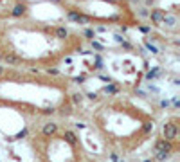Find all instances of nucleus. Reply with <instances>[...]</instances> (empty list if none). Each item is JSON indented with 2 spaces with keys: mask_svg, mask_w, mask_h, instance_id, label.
Returning <instances> with one entry per match:
<instances>
[{
  "mask_svg": "<svg viewBox=\"0 0 180 162\" xmlns=\"http://www.w3.org/2000/svg\"><path fill=\"white\" fill-rule=\"evenodd\" d=\"M11 15H13V16H16V18L25 16V15H27V5H25V4H18V5H15V7H13V11H11Z\"/></svg>",
  "mask_w": 180,
  "mask_h": 162,
  "instance_id": "4",
  "label": "nucleus"
},
{
  "mask_svg": "<svg viewBox=\"0 0 180 162\" xmlns=\"http://www.w3.org/2000/svg\"><path fill=\"white\" fill-rule=\"evenodd\" d=\"M162 23H168V25H175V23H177V18H175V16H166V15H164V22H162Z\"/></svg>",
  "mask_w": 180,
  "mask_h": 162,
  "instance_id": "10",
  "label": "nucleus"
},
{
  "mask_svg": "<svg viewBox=\"0 0 180 162\" xmlns=\"http://www.w3.org/2000/svg\"><path fill=\"white\" fill-rule=\"evenodd\" d=\"M4 61H5L7 65H18V63H20V58L15 56V54H5V56H4Z\"/></svg>",
  "mask_w": 180,
  "mask_h": 162,
  "instance_id": "6",
  "label": "nucleus"
},
{
  "mask_svg": "<svg viewBox=\"0 0 180 162\" xmlns=\"http://www.w3.org/2000/svg\"><path fill=\"white\" fill-rule=\"evenodd\" d=\"M74 103H76V104L81 103V94H74Z\"/></svg>",
  "mask_w": 180,
  "mask_h": 162,
  "instance_id": "11",
  "label": "nucleus"
},
{
  "mask_svg": "<svg viewBox=\"0 0 180 162\" xmlns=\"http://www.w3.org/2000/svg\"><path fill=\"white\" fill-rule=\"evenodd\" d=\"M67 16H69V18H70V20L78 22V23H79V22H88V18H85V16H83V15H79V13H74V11H70V13H69V15H67Z\"/></svg>",
  "mask_w": 180,
  "mask_h": 162,
  "instance_id": "7",
  "label": "nucleus"
},
{
  "mask_svg": "<svg viewBox=\"0 0 180 162\" xmlns=\"http://www.w3.org/2000/svg\"><path fill=\"white\" fill-rule=\"evenodd\" d=\"M65 139H67V142H70V144H76V142H78L76 133H74V132H70V130H67V132H65Z\"/></svg>",
  "mask_w": 180,
  "mask_h": 162,
  "instance_id": "8",
  "label": "nucleus"
},
{
  "mask_svg": "<svg viewBox=\"0 0 180 162\" xmlns=\"http://www.w3.org/2000/svg\"><path fill=\"white\" fill-rule=\"evenodd\" d=\"M56 34H58V38H67V34H69V33H67V29H65V27H58V29H56Z\"/></svg>",
  "mask_w": 180,
  "mask_h": 162,
  "instance_id": "9",
  "label": "nucleus"
},
{
  "mask_svg": "<svg viewBox=\"0 0 180 162\" xmlns=\"http://www.w3.org/2000/svg\"><path fill=\"white\" fill-rule=\"evenodd\" d=\"M41 132H43V135H47V137L56 135V132H58V124H56V122H47V124H43Z\"/></svg>",
  "mask_w": 180,
  "mask_h": 162,
  "instance_id": "3",
  "label": "nucleus"
},
{
  "mask_svg": "<svg viewBox=\"0 0 180 162\" xmlns=\"http://www.w3.org/2000/svg\"><path fill=\"white\" fill-rule=\"evenodd\" d=\"M177 133H178V128H177L175 122L164 124V137H166V141H175L177 139Z\"/></svg>",
  "mask_w": 180,
  "mask_h": 162,
  "instance_id": "1",
  "label": "nucleus"
},
{
  "mask_svg": "<svg viewBox=\"0 0 180 162\" xmlns=\"http://www.w3.org/2000/svg\"><path fill=\"white\" fill-rule=\"evenodd\" d=\"M150 18H151V22H153L155 25H160V23L164 22V13L159 11V9H153V11L150 13Z\"/></svg>",
  "mask_w": 180,
  "mask_h": 162,
  "instance_id": "5",
  "label": "nucleus"
},
{
  "mask_svg": "<svg viewBox=\"0 0 180 162\" xmlns=\"http://www.w3.org/2000/svg\"><path fill=\"white\" fill-rule=\"evenodd\" d=\"M2 74H4V67H0V76H2Z\"/></svg>",
  "mask_w": 180,
  "mask_h": 162,
  "instance_id": "12",
  "label": "nucleus"
},
{
  "mask_svg": "<svg viewBox=\"0 0 180 162\" xmlns=\"http://www.w3.org/2000/svg\"><path fill=\"white\" fill-rule=\"evenodd\" d=\"M155 150H157V153H171V150H173V146H171V141H166V139H160L157 141L155 144Z\"/></svg>",
  "mask_w": 180,
  "mask_h": 162,
  "instance_id": "2",
  "label": "nucleus"
}]
</instances>
